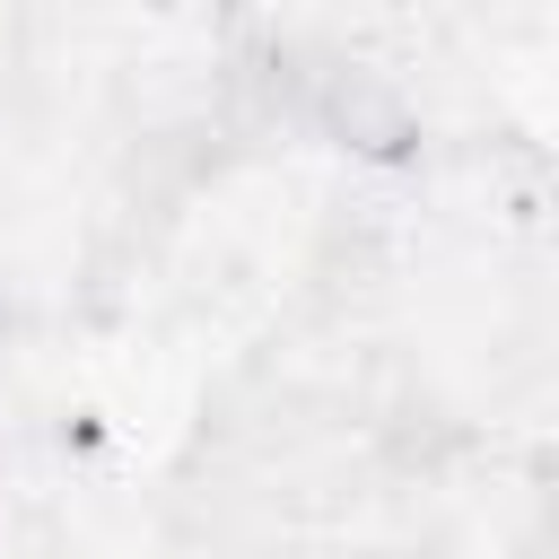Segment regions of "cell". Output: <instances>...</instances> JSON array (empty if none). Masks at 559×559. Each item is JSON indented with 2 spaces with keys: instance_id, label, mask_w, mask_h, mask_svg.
I'll return each mask as SVG.
<instances>
[{
  "instance_id": "6da1fadb",
  "label": "cell",
  "mask_w": 559,
  "mask_h": 559,
  "mask_svg": "<svg viewBox=\"0 0 559 559\" xmlns=\"http://www.w3.org/2000/svg\"><path fill=\"white\" fill-rule=\"evenodd\" d=\"M306 131L332 140V148H349V157H367V166H393V157L419 148V105H411V87L393 70L323 52V70L306 87Z\"/></svg>"
}]
</instances>
